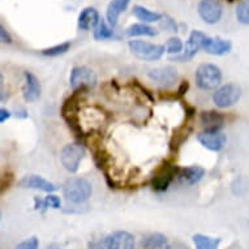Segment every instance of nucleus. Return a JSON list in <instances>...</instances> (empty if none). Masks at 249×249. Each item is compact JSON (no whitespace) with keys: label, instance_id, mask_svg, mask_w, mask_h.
I'll list each match as a JSON object with an SVG mask.
<instances>
[{"label":"nucleus","instance_id":"nucleus-1","mask_svg":"<svg viewBox=\"0 0 249 249\" xmlns=\"http://www.w3.org/2000/svg\"><path fill=\"white\" fill-rule=\"evenodd\" d=\"M93 193L91 184L84 178H72L63 185V195L72 204H84Z\"/></svg>","mask_w":249,"mask_h":249},{"label":"nucleus","instance_id":"nucleus-2","mask_svg":"<svg viewBox=\"0 0 249 249\" xmlns=\"http://www.w3.org/2000/svg\"><path fill=\"white\" fill-rule=\"evenodd\" d=\"M195 78H196V84L200 89L213 90L221 84L222 72L214 64L204 63L197 68Z\"/></svg>","mask_w":249,"mask_h":249},{"label":"nucleus","instance_id":"nucleus-3","mask_svg":"<svg viewBox=\"0 0 249 249\" xmlns=\"http://www.w3.org/2000/svg\"><path fill=\"white\" fill-rule=\"evenodd\" d=\"M128 47L131 50V53L136 57H139L141 60L155 61L160 60L164 53V46L154 45L149 42L140 41V39H133L128 42Z\"/></svg>","mask_w":249,"mask_h":249},{"label":"nucleus","instance_id":"nucleus-4","mask_svg":"<svg viewBox=\"0 0 249 249\" xmlns=\"http://www.w3.org/2000/svg\"><path fill=\"white\" fill-rule=\"evenodd\" d=\"M84 155H85V147L82 145L70 143L63 147L60 153V162L67 171L74 174V172H77Z\"/></svg>","mask_w":249,"mask_h":249},{"label":"nucleus","instance_id":"nucleus-5","mask_svg":"<svg viewBox=\"0 0 249 249\" xmlns=\"http://www.w3.org/2000/svg\"><path fill=\"white\" fill-rule=\"evenodd\" d=\"M97 74L93 70L88 67H74L70 76V85L72 90L85 89V88H94L97 85Z\"/></svg>","mask_w":249,"mask_h":249},{"label":"nucleus","instance_id":"nucleus-6","mask_svg":"<svg viewBox=\"0 0 249 249\" xmlns=\"http://www.w3.org/2000/svg\"><path fill=\"white\" fill-rule=\"evenodd\" d=\"M241 97L240 86L236 84H226L213 94V102L221 108L233 106Z\"/></svg>","mask_w":249,"mask_h":249},{"label":"nucleus","instance_id":"nucleus-7","mask_svg":"<svg viewBox=\"0 0 249 249\" xmlns=\"http://www.w3.org/2000/svg\"><path fill=\"white\" fill-rule=\"evenodd\" d=\"M205 39H206V36H205L204 33H201L198 30L192 32L191 36H189L188 41H187V43L184 46V53H181L180 56L171 57V60L187 61L193 59V57L196 56V53L202 49Z\"/></svg>","mask_w":249,"mask_h":249},{"label":"nucleus","instance_id":"nucleus-8","mask_svg":"<svg viewBox=\"0 0 249 249\" xmlns=\"http://www.w3.org/2000/svg\"><path fill=\"white\" fill-rule=\"evenodd\" d=\"M198 142L210 151H219L226 145L227 137L218 129H205L197 136Z\"/></svg>","mask_w":249,"mask_h":249},{"label":"nucleus","instance_id":"nucleus-9","mask_svg":"<svg viewBox=\"0 0 249 249\" xmlns=\"http://www.w3.org/2000/svg\"><path fill=\"white\" fill-rule=\"evenodd\" d=\"M147 77L162 88H171L178 80V71L174 67H160L147 72Z\"/></svg>","mask_w":249,"mask_h":249},{"label":"nucleus","instance_id":"nucleus-10","mask_svg":"<svg viewBox=\"0 0 249 249\" xmlns=\"http://www.w3.org/2000/svg\"><path fill=\"white\" fill-rule=\"evenodd\" d=\"M222 5L218 0H201L198 15L206 24H216L222 17Z\"/></svg>","mask_w":249,"mask_h":249},{"label":"nucleus","instance_id":"nucleus-11","mask_svg":"<svg viewBox=\"0 0 249 249\" xmlns=\"http://www.w3.org/2000/svg\"><path fill=\"white\" fill-rule=\"evenodd\" d=\"M180 168L172 166V164H163L162 167L158 170L153 178V188L158 192H163L168 188V185L171 184L175 176H178Z\"/></svg>","mask_w":249,"mask_h":249},{"label":"nucleus","instance_id":"nucleus-12","mask_svg":"<svg viewBox=\"0 0 249 249\" xmlns=\"http://www.w3.org/2000/svg\"><path fill=\"white\" fill-rule=\"evenodd\" d=\"M110 249H136V239L127 231H115L105 237Z\"/></svg>","mask_w":249,"mask_h":249},{"label":"nucleus","instance_id":"nucleus-13","mask_svg":"<svg viewBox=\"0 0 249 249\" xmlns=\"http://www.w3.org/2000/svg\"><path fill=\"white\" fill-rule=\"evenodd\" d=\"M20 187L29 189H37L46 193H53L56 191V185L50 183L49 180L43 179L42 176L38 175H26L20 180Z\"/></svg>","mask_w":249,"mask_h":249},{"label":"nucleus","instance_id":"nucleus-14","mask_svg":"<svg viewBox=\"0 0 249 249\" xmlns=\"http://www.w3.org/2000/svg\"><path fill=\"white\" fill-rule=\"evenodd\" d=\"M24 78L25 84L22 88L24 99L26 102H36L41 97V84L32 72H25Z\"/></svg>","mask_w":249,"mask_h":249},{"label":"nucleus","instance_id":"nucleus-15","mask_svg":"<svg viewBox=\"0 0 249 249\" xmlns=\"http://www.w3.org/2000/svg\"><path fill=\"white\" fill-rule=\"evenodd\" d=\"M231 49H232L231 42L222 39L219 37H206V39L204 42V46H202V50H205L210 55H216V56H222V55L229 53L231 51Z\"/></svg>","mask_w":249,"mask_h":249},{"label":"nucleus","instance_id":"nucleus-16","mask_svg":"<svg viewBox=\"0 0 249 249\" xmlns=\"http://www.w3.org/2000/svg\"><path fill=\"white\" fill-rule=\"evenodd\" d=\"M205 175V170L200 166H191V167L181 168L178 174L179 181L185 185H195L200 181Z\"/></svg>","mask_w":249,"mask_h":249},{"label":"nucleus","instance_id":"nucleus-17","mask_svg":"<svg viewBox=\"0 0 249 249\" xmlns=\"http://www.w3.org/2000/svg\"><path fill=\"white\" fill-rule=\"evenodd\" d=\"M99 21V13L98 11L93 7H88L80 13L78 16V28L81 30H90L98 26Z\"/></svg>","mask_w":249,"mask_h":249},{"label":"nucleus","instance_id":"nucleus-18","mask_svg":"<svg viewBox=\"0 0 249 249\" xmlns=\"http://www.w3.org/2000/svg\"><path fill=\"white\" fill-rule=\"evenodd\" d=\"M131 0H111L110 4L107 7V21L111 28H115L118 25V20L125 9L128 8Z\"/></svg>","mask_w":249,"mask_h":249},{"label":"nucleus","instance_id":"nucleus-19","mask_svg":"<svg viewBox=\"0 0 249 249\" xmlns=\"http://www.w3.org/2000/svg\"><path fill=\"white\" fill-rule=\"evenodd\" d=\"M225 122L223 115L216 112V111H208L201 114V123L204 124L206 129H221L222 124Z\"/></svg>","mask_w":249,"mask_h":249},{"label":"nucleus","instance_id":"nucleus-20","mask_svg":"<svg viewBox=\"0 0 249 249\" xmlns=\"http://www.w3.org/2000/svg\"><path fill=\"white\" fill-rule=\"evenodd\" d=\"M158 34L157 29L151 28L146 24H133L125 30L127 37H139V36H145V37H155Z\"/></svg>","mask_w":249,"mask_h":249},{"label":"nucleus","instance_id":"nucleus-21","mask_svg":"<svg viewBox=\"0 0 249 249\" xmlns=\"http://www.w3.org/2000/svg\"><path fill=\"white\" fill-rule=\"evenodd\" d=\"M142 247L146 249H162L167 247V239L162 233H150L143 237Z\"/></svg>","mask_w":249,"mask_h":249},{"label":"nucleus","instance_id":"nucleus-22","mask_svg":"<svg viewBox=\"0 0 249 249\" xmlns=\"http://www.w3.org/2000/svg\"><path fill=\"white\" fill-rule=\"evenodd\" d=\"M133 15L139 20L142 21L143 24H146V22H155V21H160L162 18L160 13L149 11V9L145 8V7H141V5H135L133 7Z\"/></svg>","mask_w":249,"mask_h":249},{"label":"nucleus","instance_id":"nucleus-23","mask_svg":"<svg viewBox=\"0 0 249 249\" xmlns=\"http://www.w3.org/2000/svg\"><path fill=\"white\" fill-rule=\"evenodd\" d=\"M193 243L196 245V249H218L221 244V239H214L197 233L193 236Z\"/></svg>","mask_w":249,"mask_h":249},{"label":"nucleus","instance_id":"nucleus-24","mask_svg":"<svg viewBox=\"0 0 249 249\" xmlns=\"http://www.w3.org/2000/svg\"><path fill=\"white\" fill-rule=\"evenodd\" d=\"M114 32H112V28H110L108 25L106 24V21L101 20L99 21L98 26L95 28L94 30V38L97 41H105V39H111L114 38Z\"/></svg>","mask_w":249,"mask_h":249},{"label":"nucleus","instance_id":"nucleus-25","mask_svg":"<svg viewBox=\"0 0 249 249\" xmlns=\"http://www.w3.org/2000/svg\"><path fill=\"white\" fill-rule=\"evenodd\" d=\"M70 49L71 42H63L60 45H56L53 46V47H50V49L43 50V51H42V55H45V56H59V55L66 53Z\"/></svg>","mask_w":249,"mask_h":249},{"label":"nucleus","instance_id":"nucleus-26","mask_svg":"<svg viewBox=\"0 0 249 249\" xmlns=\"http://www.w3.org/2000/svg\"><path fill=\"white\" fill-rule=\"evenodd\" d=\"M236 17L239 22L249 25V0L241 1L236 8Z\"/></svg>","mask_w":249,"mask_h":249},{"label":"nucleus","instance_id":"nucleus-27","mask_svg":"<svg viewBox=\"0 0 249 249\" xmlns=\"http://www.w3.org/2000/svg\"><path fill=\"white\" fill-rule=\"evenodd\" d=\"M166 50H167L168 53H180L184 50V45L181 39L178 37H172L167 41V45H166Z\"/></svg>","mask_w":249,"mask_h":249},{"label":"nucleus","instance_id":"nucleus-28","mask_svg":"<svg viewBox=\"0 0 249 249\" xmlns=\"http://www.w3.org/2000/svg\"><path fill=\"white\" fill-rule=\"evenodd\" d=\"M38 247H39V241L37 237L33 236L20 243L15 249H38Z\"/></svg>","mask_w":249,"mask_h":249},{"label":"nucleus","instance_id":"nucleus-29","mask_svg":"<svg viewBox=\"0 0 249 249\" xmlns=\"http://www.w3.org/2000/svg\"><path fill=\"white\" fill-rule=\"evenodd\" d=\"M45 204H46V208H53V209H59L60 208V198L55 195H51L49 193V196L45 198Z\"/></svg>","mask_w":249,"mask_h":249},{"label":"nucleus","instance_id":"nucleus-30","mask_svg":"<svg viewBox=\"0 0 249 249\" xmlns=\"http://www.w3.org/2000/svg\"><path fill=\"white\" fill-rule=\"evenodd\" d=\"M88 249H110V248H108L106 240L102 239V240L90 241L89 245H88Z\"/></svg>","mask_w":249,"mask_h":249},{"label":"nucleus","instance_id":"nucleus-31","mask_svg":"<svg viewBox=\"0 0 249 249\" xmlns=\"http://www.w3.org/2000/svg\"><path fill=\"white\" fill-rule=\"evenodd\" d=\"M0 39H1L3 43H11V42H12V38H11L8 32L5 30L4 26H1V28H0Z\"/></svg>","mask_w":249,"mask_h":249},{"label":"nucleus","instance_id":"nucleus-32","mask_svg":"<svg viewBox=\"0 0 249 249\" xmlns=\"http://www.w3.org/2000/svg\"><path fill=\"white\" fill-rule=\"evenodd\" d=\"M164 249H189V248L185 244H183V243H179V241H176V243L168 244Z\"/></svg>","mask_w":249,"mask_h":249},{"label":"nucleus","instance_id":"nucleus-33","mask_svg":"<svg viewBox=\"0 0 249 249\" xmlns=\"http://www.w3.org/2000/svg\"><path fill=\"white\" fill-rule=\"evenodd\" d=\"M11 118V112L8 110H5V108H1L0 110V122L4 123L5 120H8Z\"/></svg>","mask_w":249,"mask_h":249},{"label":"nucleus","instance_id":"nucleus-34","mask_svg":"<svg viewBox=\"0 0 249 249\" xmlns=\"http://www.w3.org/2000/svg\"><path fill=\"white\" fill-rule=\"evenodd\" d=\"M189 88V82L188 81H183L181 82V85H180L179 90H178V93H179V95H184L185 93H187V90H188Z\"/></svg>","mask_w":249,"mask_h":249},{"label":"nucleus","instance_id":"nucleus-35","mask_svg":"<svg viewBox=\"0 0 249 249\" xmlns=\"http://www.w3.org/2000/svg\"><path fill=\"white\" fill-rule=\"evenodd\" d=\"M166 22H167V25H164V28H170V32H176V25L175 22H174V20H171V18H166Z\"/></svg>","mask_w":249,"mask_h":249},{"label":"nucleus","instance_id":"nucleus-36","mask_svg":"<svg viewBox=\"0 0 249 249\" xmlns=\"http://www.w3.org/2000/svg\"><path fill=\"white\" fill-rule=\"evenodd\" d=\"M47 249H61V247L59 244H55V243H53V244L50 245V247Z\"/></svg>","mask_w":249,"mask_h":249},{"label":"nucleus","instance_id":"nucleus-37","mask_svg":"<svg viewBox=\"0 0 249 249\" xmlns=\"http://www.w3.org/2000/svg\"><path fill=\"white\" fill-rule=\"evenodd\" d=\"M229 1H235V0H229Z\"/></svg>","mask_w":249,"mask_h":249}]
</instances>
